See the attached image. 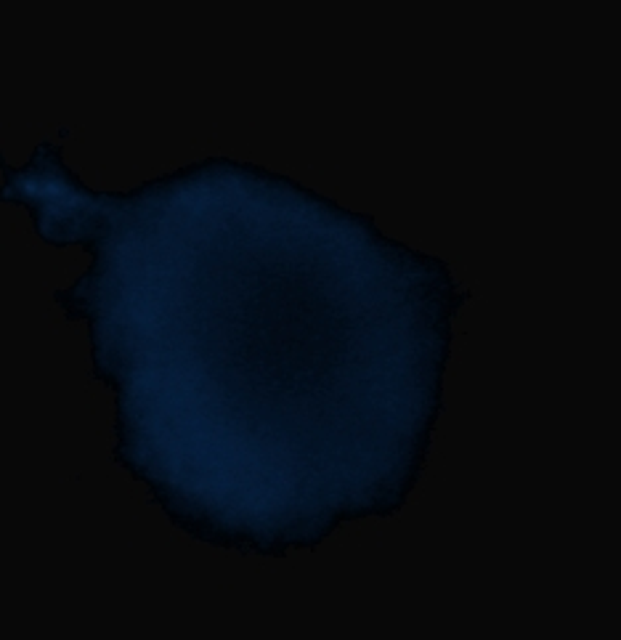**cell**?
<instances>
[{
	"mask_svg": "<svg viewBox=\"0 0 621 640\" xmlns=\"http://www.w3.org/2000/svg\"><path fill=\"white\" fill-rule=\"evenodd\" d=\"M0 199L91 252L58 303L117 393V460L186 537L284 558L409 503L467 298L447 261L229 157L93 192L43 141Z\"/></svg>",
	"mask_w": 621,
	"mask_h": 640,
	"instance_id": "6da1fadb",
	"label": "cell"
}]
</instances>
